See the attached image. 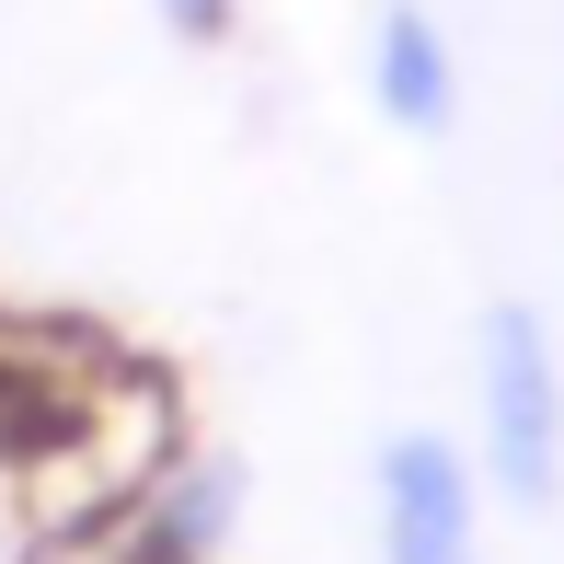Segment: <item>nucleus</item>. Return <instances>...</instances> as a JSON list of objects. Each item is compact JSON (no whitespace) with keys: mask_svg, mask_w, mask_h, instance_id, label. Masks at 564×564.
<instances>
[{"mask_svg":"<svg viewBox=\"0 0 564 564\" xmlns=\"http://www.w3.org/2000/svg\"><path fill=\"white\" fill-rule=\"evenodd\" d=\"M150 12H162L173 35H185V46H219L230 23H242V0H150Z\"/></svg>","mask_w":564,"mask_h":564,"instance_id":"obj_5","label":"nucleus"},{"mask_svg":"<svg viewBox=\"0 0 564 564\" xmlns=\"http://www.w3.org/2000/svg\"><path fill=\"white\" fill-rule=\"evenodd\" d=\"M380 564H484V473L449 426L380 438Z\"/></svg>","mask_w":564,"mask_h":564,"instance_id":"obj_2","label":"nucleus"},{"mask_svg":"<svg viewBox=\"0 0 564 564\" xmlns=\"http://www.w3.org/2000/svg\"><path fill=\"white\" fill-rule=\"evenodd\" d=\"M127 507H139V553L127 564H219L230 530H242V473L230 460H185V473H162Z\"/></svg>","mask_w":564,"mask_h":564,"instance_id":"obj_4","label":"nucleus"},{"mask_svg":"<svg viewBox=\"0 0 564 564\" xmlns=\"http://www.w3.org/2000/svg\"><path fill=\"white\" fill-rule=\"evenodd\" d=\"M473 473L496 484L507 507H553L564 496V357L553 323L530 300H496L484 312V357H473Z\"/></svg>","mask_w":564,"mask_h":564,"instance_id":"obj_1","label":"nucleus"},{"mask_svg":"<svg viewBox=\"0 0 564 564\" xmlns=\"http://www.w3.org/2000/svg\"><path fill=\"white\" fill-rule=\"evenodd\" d=\"M369 105L403 127V139H449L460 116V58L438 35V12L426 0H392V12L369 23Z\"/></svg>","mask_w":564,"mask_h":564,"instance_id":"obj_3","label":"nucleus"}]
</instances>
